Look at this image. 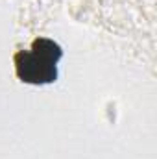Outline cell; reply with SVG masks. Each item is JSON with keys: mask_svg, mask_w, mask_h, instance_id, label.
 Masks as SVG:
<instances>
[{"mask_svg": "<svg viewBox=\"0 0 157 159\" xmlns=\"http://www.w3.org/2000/svg\"><path fill=\"white\" fill-rule=\"evenodd\" d=\"M63 50L52 39H35L30 50H20L15 54V72L20 81L32 85L52 83L57 78V63Z\"/></svg>", "mask_w": 157, "mask_h": 159, "instance_id": "obj_1", "label": "cell"}]
</instances>
